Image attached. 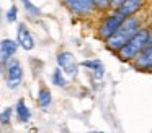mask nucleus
<instances>
[{
  "mask_svg": "<svg viewBox=\"0 0 152 133\" xmlns=\"http://www.w3.org/2000/svg\"><path fill=\"white\" fill-rule=\"evenodd\" d=\"M15 117H17V120L20 123H28L31 120V117H33L31 109L28 107L26 101H25L23 97H20V99L17 101V104H15Z\"/></svg>",
  "mask_w": 152,
  "mask_h": 133,
  "instance_id": "f8f14e48",
  "label": "nucleus"
},
{
  "mask_svg": "<svg viewBox=\"0 0 152 133\" xmlns=\"http://www.w3.org/2000/svg\"><path fill=\"white\" fill-rule=\"evenodd\" d=\"M152 42V32L149 29V26H142L118 52H116V57L119 58L124 63H132V62L137 58V55L147 47Z\"/></svg>",
  "mask_w": 152,
  "mask_h": 133,
  "instance_id": "f257e3e1",
  "label": "nucleus"
},
{
  "mask_svg": "<svg viewBox=\"0 0 152 133\" xmlns=\"http://www.w3.org/2000/svg\"><path fill=\"white\" fill-rule=\"evenodd\" d=\"M5 19H7L8 23H17L18 21V6L17 5H12L10 8L7 10V13H5Z\"/></svg>",
  "mask_w": 152,
  "mask_h": 133,
  "instance_id": "a211bd4d",
  "label": "nucleus"
},
{
  "mask_svg": "<svg viewBox=\"0 0 152 133\" xmlns=\"http://www.w3.org/2000/svg\"><path fill=\"white\" fill-rule=\"evenodd\" d=\"M144 5H145V0H124V2L121 3V6L118 8V12L121 13L124 18H128V16L137 15V13L144 8Z\"/></svg>",
  "mask_w": 152,
  "mask_h": 133,
  "instance_id": "9b49d317",
  "label": "nucleus"
},
{
  "mask_svg": "<svg viewBox=\"0 0 152 133\" xmlns=\"http://www.w3.org/2000/svg\"><path fill=\"white\" fill-rule=\"evenodd\" d=\"M20 3L23 6V10L26 12V15L33 16V18H39L41 16V8L34 5L33 0H20Z\"/></svg>",
  "mask_w": 152,
  "mask_h": 133,
  "instance_id": "2eb2a0df",
  "label": "nucleus"
},
{
  "mask_svg": "<svg viewBox=\"0 0 152 133\" xmlns=\"http://www.w3.org/2000/svg\"><path fill=\"white\" fill-rule=\"evenodd\" d=\"M80 67L82 68H87V70L92 73V78L95 81H102L105 78V63H103L100 58H87V60H82L80 62Z\"/></svg>",
  "mask_w": 152,
  "mask_h": 133,
  "instance_id": "1a4fd4ad",
  "label": "nucleus"
},
{
  "mask_svg": "<svg viewBox=\"0 0 152 133\" xmlns=\"http://www.w3.org/2000/svg\"><path fill=\"white\" fill-rule=\"evenodd\" d=\"M36 102L41 109H48V107L53 104V94L48 88H39L36 94Z\"/></svg>",
  "mask_w": 152,
  "mask_h": 133,
  "instance_id": "ddd939ff",
  "label": "nucleus"
},
{
  "mask_svg": "<svg viewBox=\"0 0 152 133\" xmlns=\"http://www.w3.org/2000/svg\"><path fill=\"white\" fill-rule=\"evenodd\" d=\"M124 19H126L124 16H123L118 10H115V8H111V10H108V12L102 13V18H100L98 24H96V29H95V31H96V37H98L100 41L105 42L106 39H110L116 31H118V28L123 24Z\"/></svg>",
  "mask_w": 152,
  "mask_h": 133,
  "instance_id": "7ed1b4c3",
  "label": "nucleus"
},
{
  "mask_svg": "<svg viewBox=\"0 0 152 133\" xmlns=\"http://www.w3.org/2000/svg\"><path fill=\"white\" fill-rule=\"evenodd\" d=\"M17 41L20 44V47L26 52H31L36 47V41H34V36L31 34L30 28H28L26 23H18L17 26Z\"/></svg>",
  "mask_w": 152,
  "mask_h": 133,
  "instance_id": "0eeeda50",
  "label": "nucleus"
},
{
  "mask_svg": "<svg viewBox=\"0 0 152 133\" xmlns=\"http://www.w3.org/2000/svg\"><path fill=\"white\" fill-rule=\"evenodd\" d=\"M61 3L70 15L80 19L92 18L95 13H98L93 0H61Z\"/></svg>",
  "mask_w": 152,
  "mask_h": 133,
  "instance_id": "20e7f679",
  "label": "nucleus"
},
{
  "mask_svg": "<svg viewBox=\"0 0 152 133\" xmlns=\"http://www.w3.org/2000/svg\"><path fill=\"white\" fill-rule=\"evenodd\" d=\"M56 63L69 78H77L80 68V62H77L75 55L69 50H61L56 55Z\"/></svg>",
  "mask_w": 152,
  "mask_h": 133,
  "instance_id": "423d86ee",
  "label": "nucleus"
},
{
  "mask_svg": "<svg viewBox=\"0 0 152 133\" xmlns=\"http://www.w3.org/2000/svg\"><path fill=\"white\" fill-rule=\"evenodd\" d=\"M142 26H144L142 24V19L139 18L137 15L128 16V18L123 21V24L118 28V31H116L110 39H106L103 44H105V47L108 49L111 54H116V52H118L119 49H121L123 45H124L126 42L142 28Z\"/></svg>",
  "mask_w": 152,
  "mask_h": 133,
  "instance_id": "f03ea898",
  "label": "nucleus"
},
{
  "mask_svg": "<svg viewBox=\"0 0 152 133\" xmlns=\"http://www.w3.org/2000/svg\"><path fill=\"white\" fill-rule=\"evenodd\" d=\"M20 47L17 39H2V44H0V60H2V65H5L7 62H10L12 58H15L17 55V50Z\"/></svg>",
  "mask_w": 152,
  "mask_h": 133,
  "instance_id": "9d476101",
  "label": "nucleus"
},
{
  "mask_svg": "<svg viewBox=\"0 0 152 133\" xmlns=\"http://www.w3.org/2000/svg\"><path fill=\"white\" fill-rule=\"evenodd\" d=\"M66 76H67V75L64 73L59 67H56L53 70V73H51V83H53L54 86H57V88H66L67 83H69Z\"/></svg>",
  "mask_w": 152,
  "mask_h": 133,
  "instance_id": "4468645a",
  "label": "nucleus"
},
{
  "mask_svg": "<svg viewBox=\"0 0 152 133\" xmlns=\"http://www.w3.org/2000/svg\"><path fill=\"white\" fill-rule=\"evenodd\" d=\"M149 29H151V32H152V21H151V24H149Z\"/></svg>",
  "mask_w": 152,
  "mask_h": 133,
  "instance_id": "aec40b11",
  "label": "nucleus"
},
{
  "mask_svg": "<svg viewBox=\"0 0 152 133\" xmlns=\"http://www.w3.org/2000/svg\"><path fill=\"white\" fill-rule=\"evenodd\" d=\"M13 114H15V107H4L2 112H0V123L2 125H8Z\"/></svg>",
  "mask_w": 152,
  "mask_h": 133,
  "instance_id": "dca6fc26",
  "label": "nucleus"
},
{
  "mask_svg": "<svg viewBox=\"0 0 152 133\" xmlns=\"http://www.w3.org/2000/svg\"><path fill=\"white\" fill-rule=\"evenodd\" d=\"M132 68L137 71H147V73H152V42L137 55L134 62H132Z\"/></svg>",
  "mask_w": 152,
  "mask_h": 133,
  "instance_id": "6e6552de",
  "label": "nucleus"
},
{
  "mask_svg": "<svg viewBox=\"0 0 152 133\" xmlns=\"http://www.w3.org/2000/svg\"><path fill=\"white\" fill-rule=\"evenodd\" d=\"M95 8L98 13H105L108 10H111V0H93Z\"/></svg>",
  "mask_w": 152,
  "mask_h": 133,
  "instance_id": "f3484780",
  "label": "nucleus"
},
{
  "mask_svg": "<svg viewBox=\"0 0 152 133\" xmlns=\"http://www.w3.org/2000/svg\"><path fill=\"white\" fill-rule=\"evenodd\" d=\"M4 76H5V84L8 89L15 91L21 86L23 83V67L18 58H12L10 62L4 65Z\"/></svg>",
  "mask_w": 152,
  "mask_h": 133,
  "instance_id": "39448f33",
  "label": "nucleus"
},
{
  "mask_svg": "<svg viewBox=\"0 0 152 133\" xmlns=\"http://www.w3.org/2000/svg\"><path fill=\"white\" fill-rule=\"evenodd\" d=\"M124 2V0H111V8H115V10H118L119 6H121V3Z\"/></svg>",
  "mask_w": 152,
  "mask_h": 133,
  "instance_id": "6ab92c4d",
  "label": "nucleus"
}]
</instances>
